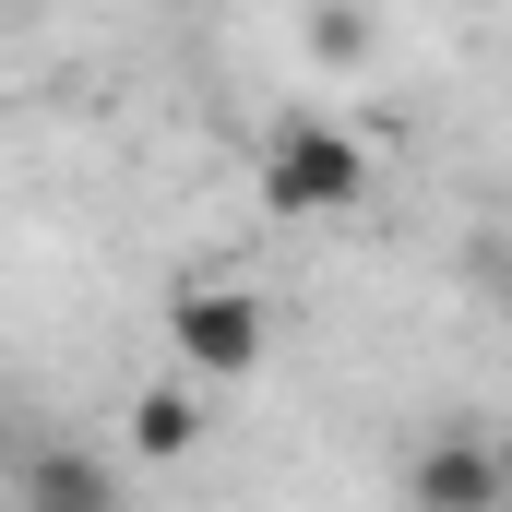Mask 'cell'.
<instances>
[{
  "mask_svg": "<svg viewBox=\"0 0 512 512\" xmlns=\"http://www.w3.org/2000/svg\"><path fill=\"white\" fill-rule=\"evenodd\" d=\"M370 179H382V167H370V143H358L346 120H310V108H298V120L262 131V203H274L286 227H334V215H358Z\"/></svg>",
  "mask_w": 512,
  "mask_h": 512,
  "instance_id": "6da1fadb",
  "label": "cell"
},
{
  "mask_svg": "<svg viewBox=\"0 0 512 512\" xmlns=\"http://www.w3.org/2000/svg\"><path fill=\"white\" fill-rule=\"evenodd\" d=\"M167 346H179L191 382H251L262 346H274V310H262L251 286H179L167 298Z\"/></svg>",
  "mask_w": 512,
  "mask_h": 512,
  "instance_id": "7a4b0ae2",
  "label": "cell"
},
{
  "mask_svg": "<svg viewBox=\"0 0 512 512\" xmlns=\"http://www.w3.org/2000/svg\"><path fill=\"white\" fill-rule=\"evenodd\" d=\"M405 501L417 512H501V453H489L477 429H453V441H429V453L405 465Z\"/></svg>",
  "mask_w": 512,
  "mask_h": 512,
  "instance_id": "3957f363",
  "label": "cell"
},
{
  "mask_svg": "<svg viewBox=\"0 0 512 512\" xmlns=\"http://www.w3.org/2000/svg\"><path fill=\"white\" fill-rule=\"evenodd\" d=\"M0 489H12V501H36V512H108L120 477H108L96 453H12V465H0Z\"/></svg>",
  "mask_w": 512,
  "mask_h": 512,
  "instance_id": "277c9868",
  "label": "cell"
},
{
  "mask_svg": "<svg viewBox=\"0 0 512 512\" xmlns=\"http://www.w3.org/2000/svg\"><path fill=\"white\" fill-rule=\"evenodd\" d=\"M191 441H203V382H191V370H167V382L131 393V453H143V465H179Z\"/></svg>",
  "mask_w": 512,
  "mask_h": 512,
  "instance_id": "5b68a950",
  "label": "cell"
},
{
  "mask_svg": "<svg viewBox=\"0 0 512 512\" xmlns=\"http://www.w3.org/2000/svg\"><path fill=\"white\" fill-rule=\"evenodd\" d=\"M310 48H322V60H358L370 36H358V12H346V0H322V24H310Z\"/></svg>",
  "mask_w": 512,
  "mask_h": 512,
  "instance_id": "8992f818",
  "label": "cell"
},
{
  "mask_svg": "<svg viewBox=\"0 0 512 512\" xmlns=\"http://www.w3.org/2000/svg\"><path fill=\"white\" fill-rule=\"evenodd\" d=\"M489 453H501V501H512V429H501V441H489Z\"/></svg>",
  "mask_w": 512,
  "mask_h": 512,
  "instance_id": "52a82bcc",
  "label": "cell"
},
{
  "mask_svg": "<svg viewBox=\"0 0 512 512\" xmlns=\"http://www.w3.org/2000/svg\"><path fill=\"white\" fill-rule=\"evenodd\" d=\"M501 286H512V262H501Z\"/></svg>",
  "mask_w": 512,
  "mask_h": 512,
  "instance_id": "ba28073f",
  "label": "cell"
}]
</instances>
